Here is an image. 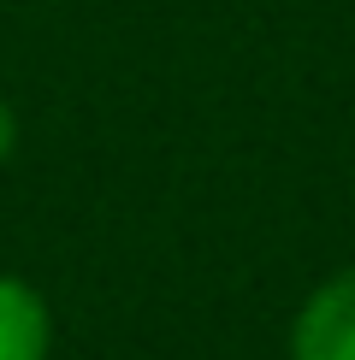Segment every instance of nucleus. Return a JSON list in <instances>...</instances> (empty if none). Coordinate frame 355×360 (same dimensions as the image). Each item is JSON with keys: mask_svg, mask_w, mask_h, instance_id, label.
<instances>
[{"mask_svg": "<svg viewBox=\"0 0 355 360\" xmlns=\"http://www.w3.org/2000/svg\"><path fill=\"white\" fill-rule=\"evenodd\" d=\"M18 154V112H12V101H0V166Z\"/></svg>", "mask_w": 355, "mask_h": 360, "instance_id": "7ed1b4c3", "label": "nucleus"}, {"mask_svg": "<svg viewBox=\"0 0 355 360\" xmlns=\"http://www.w3.org/2000/svg\"><path fill=\"white\" fill-rule=\"evenodd\" d=\"M0 360H54V307L18 272H0Z\"/></svg>", "mask_w": 355, "mask_h": 360, "instance_id": "f03ea898", "label": "nucleus"}, {"mask_svg": "<svg viewBox=\"0 0 355 360\" xmlns=\"http://www.w3.org/2000/svg\"><path fill=\"white\" fill-rule=\"evenodd\" d=\"M290 360H355V266L320 278L290 313Z\"/></svg>", "mask_w": 355, "mask_h": 360, "instance_id": "f257e3e1", "label": "nucleus"}]
</instances>
